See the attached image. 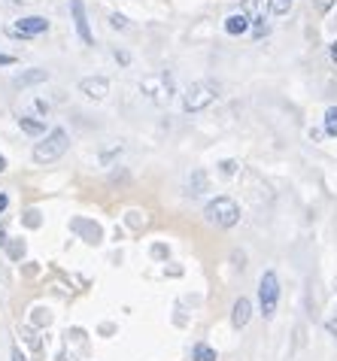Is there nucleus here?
<instances>
[{
    "label": "nucleus",
    "mask_w": 337,
    "mask_h": 361,
    "mask_svg": "<svg viewBox=\"0 0 337 361\" xmlns=\"http://www.w3.org/2000/svg\"><path fill=\"white\" fill-rule=\"evenodd\" d=\"M67 146H71V137H67V131H64V128H55V131H49V137L43 140V143L34 146V161L37 164H52V161H58V158L67 152Z\"/></svg>",
    "instance_id": "f257e3e1"
},
{
    "label": "nucleus",
    "mask_w": 337,
    "mask_h": 361,
    "mask_svg": "<svg viewBox=\"0 0 337 361\" xmlns=\"http://www.w3.org/2000/svg\"><path fill=\"white\" fill-rule=\"evenodd\" d=\"M204 216L210 219V222L222 225V228H231V225H237V219H240V209H237V204L231 197H216V200L207 204Z\"/></svg>",
    "instance_id": "f03ea898"
},
{
    "label": "nucleus",
    "mask_w": 337,
    "mask_h": 361,
    "mask_svg": "<svg viewBox=\"0 0 337 361\" xmlns=\"http://www.w3.org/2000/svg\"><path fill=\"white\" fill-rule=\"evenodd\" d=\"M213 100H216V85H213V82H195V85L185 92L183 106L188 109V113H197V109L210 106Z\"/></svg>",
    "instance_id": "7ed1b4c3"
},
{
    "label": "nucleus",
    "mask_w": 337,
    "mask_h": 361,
    "mask_svg": "<svg viewBox=\"0 0 337 361\" xmlns=\"http://www.w3.org/2000/svg\"><path fill=\"white\" fill-rule=\"evenodd\" d=\"M259 300H262V313L264 319H271L276 313V300H280V283H276V274L267 270L262 276V286H259Z\"/></svg>",
    "instance_id": "20e7f679"
},
{
    "label": "nucleus",
    "mask_w": 337,
    "mask_h": 361,
    "mask_svg": "<svg viewBox=\"0 0 337 361\" xmlns=\"http://www.w3.org/2000/svg\"><path fill=\"white\" fill-rule=\"evenodd\" d=\"M267 9H271V0H246L243 9H240V13L250 16V22L255 25V27H252V37H255V39H262V37L267 34V22H264V18H267Z\"/></svg>",
    "instance_id": "39448f33"
},
{
    "label": "nucleus",
    "mask_w": 337,
    "mask_h": 361,
    "mask_svg": "<svg viewBox=\"0 0 337 361\" xmlns=\"http://www.w3.org/2000/svg\"><path fill=\"white\" fill-rule=\"evenodd\" d=\"M49 31V22L43 16H27V18H18L16 25L6 27L9 37H22V39H31V37H39Z\"/></svg>",
    "instance_id": "423d86ee"
},
{
    "label": "nucleus",
    "mask_w": 337,
    "mask_h": 361,
    "mask_svg": "<svg viewBox=\"0 0 337 361\" xmlns=\"http://www.w3.org/2000/svg\"><path fill=\"white\" fill-rule=\"evenodd\" d=\"M143 92L152 100H158V104H167V100H171V92H173V82L167 73H155V76L143 79Z\"/></svg>",
    "instance_id": "0eeeda50"
},
{
    "label": "nucleus",
    "mask_w": 337,
    "mask_h": 361,
    "mask_svg": "<svg viewBox=\"0 0 337 361\" xmlns=\"http://www.w3.org/2000/svg\"><path fill=\"white\" fill-rule=\"evenodd\" d=\"M73 22H76V34L79 39H82L85 46H92L94 43V37H92V27H88V18H85V4L82 0H73Z\"/></svg>",
    "instance_id": "6e6552de"
},
{
    "label": "nucleus",
    "mask_w": 337,
    "mask_h": 361,
    "mask_svg": "<svg viewBox=\"0 0 337 361\" xmlns=\"http://www.w3.org/2000/svg\"><path fill=\"white\" fill-rule=\"evenodd\" d=\"M79 88H82V94L85 97H92V100H104L106 92H110V82H106L104 76H88L79 82Z\"/></svg>",
    "instance_id": "1a4fd4ad"
},
{
    "label": "nucleus",
    "mask_w": 337,
    "mask_h": 361,
    "mask_svg": "<svg viewBox=\"0 0 337 361\" xmlns=\"http://www.w3.org/2000/svg\"><path fill=\"white\" fill-rule=\"evenodd\" d=\"M225 31L231 34V37L246 34V31H250V16H246V13H234V16H228V18H225Z\"/></svg>",
    "instance_id": "9d476101"
},
{
    "label": "nucleus",
    "mask_w": 337,
    "mask_h": 361,
    "mask_svg": "<svg viewBox=\"0 0 337 361\" xmlns=\"http://www.w3.org/2000/svg\"><path fill=\"white\" fill-rule=\"evenodd\" d=\"M250 313H252L250 300H246V298H240V300H237V304H234V316H231L234 328H243L246 322H250Z\"/></svg>",
    "instance_id": "9b49d317"
},
{
    "label": "nucleus",
    "mask_w": 337,
    "mask_h": 361,
    "mask_svg": "<svg viewBox=\"0 0 337 361\" xmlns=\"http://www.w3.org/2000/svg\"><path fill=\"white\" fill-rule=\"evenodd\" d=\"M73 231L85 234V237H88V243H97V240H101V228L92 225V222H82V219H76V222H73Z\"/></svg>",
    "instance_id": "f8f14e48"
},
{
    "label": "nucleus",
    "mask_w": 337,
    "mask_h": 361,
    "mask_svg": "<svg viewBox=\"0 0 337 361\" xmlns=\"http://www.w3.org/2000/svg\"><path fill=\"white\" fill-rule=\"evenodd\" d=\"M18 125H22V131H25V134H31V137H37V134H43V131H46V125H43V122H37V118H31V116H22V118H18Z\"/></svg>",
    "instance_id": "ddd939ff"
},
{
    "label": "nucleus",
    "mask_w": 337,
    "mask_h": 361,
    "mask_svg": "<svg viewBox=\"0 0 337 361\" xmlns=\"http://www.w3.org/2000/svg\"><path fill=\"white\" fill-rule=\"evenodd\" d=\"M192 355H195V361H216V353L207 343H197Z\"/></svg>",
    "instance_id": "4468645a"
},
{
    "label": "nucleus",
    "mask_w": 337,
    "mask_h": 361,
    "mask_svg": "<svg viewBox=\"0 0 337 361\" xmlns=\"http://www.w3.org/2000/svg\"><path fill=\"white\" fill-rule=\"evenodd\" d=\"M325 134L337 137V106H331L329 113H325Z\"/></svg>",
    "instance_id": "2eb2a0df"
},
{
    "label": "nucleus",
    "mask_w": 337,
    "mask_h": 361,
    "mask_svg": "<svg viewBox=\"0 0 337 361\" xmlns=\"http://www.w3.org/2000/svg\"><path fill=\"white\" fill-rule=\"evenodd\" d=\"M22 255H25V240H9V258L18 262Z\"/></svg>",
    "instance_id": "dca6fc26"
},
{
    "label": "nucleus",
    "mask_w": 337,
    "mask_h": 361,
    "mask_svg": "<svg viewBox=\"0 0 337 361\" xmlns=\"http://www.w3.org/2000/svg\"><path fill=\"white\" fill-rule=\"evenodd\" d=\"M39 79H46V73H43V70H37V73H27V76H22V79H18V82H39Z\"/></svg>",
    "instance_id": "f3484780"
},
{
    "label": "nucleus",
    "mask_w": 337,
    "mask_h": 361,
    "mask_svg": "<svg viewBox=\"0 0 337 361\" xmlns=\"http://www.w3.org/2000/svg\"><path fill=\"white\" fill-rule=\"evenodd\" d=\"M110 25H113V27H118V31H122V27H125L128 22H125V16H118V13H113V16H110Z\"/></svg>",
    "instance_id": "a211bd4d"
},
{
    "label": "nucleus",
    "mask_w": 337,
    "mask_h": 361,
    "mask_svg": "<svg viewBox=\"0 0 337 361\" xmlns=\"http://www.w3.org/2000/svg\"><path fill=\"white\" fill-rule=\"evenodd\" d=\"M331 6H334V0H316V9H319V13H329Z\"/></svg>",
    "instance_id": "6ab92c4d"
},
{
    "label": "nucleus",
    "mask_w": 337,
    "mask_h": 361,
    "mask_svg": "<svg viewBox=\"0 0 337 361\" xmlns=\"http://www.w3.org/2000/svg\"><path fill=\"white\" fill-rule=\"evenodd\" d=\"M234 170H237V161H222V173H225V176H231Z\"/></svg>",
    "instance_id": "aec40b11"
},
{
    "label": "nucleus",
    "mask_w": 337,
    "mask_h": 361,
    "mask_svg": "<svg viewBox=\"0 0 337 361\" xmlns=\"http://www.w3.org/2000/svg\"><path fill=\"white\" fill-rule=\"evenodd\" d=\"M25 225L37 228V225H39V213H27V216H25Z\"/></svg>",
    "instance_id": "412c9836"
},
{
    "label": "nucleus",
    "mask_w": 337,
    "mask_h": 361,
    "mask_svg": "<svg viewBox=\"0 0 337 361\" xmlns=\"http://www.w3.org/2000/svg\"><path fill=\"white\" fill-rule=\"evenodd\" d=\"M9 64H16V58H13V55H4V52H0V67H9Z\"/></svg>",
    "instance_id": "4be33fe9"
},
{
    "label": "nucleus",
    "mask_w": 337,
    "mask_h": 361,
    "mask_svg": "<svg viewBox=\"0 0 337 361\" xmlns=\"http://www.w3.org/2000/svg\"><path fill=\"white\" fill-rule=\"evenodd\" d=\"M6 207H9V197H6L4 192H0V213H4V209H6Z\"/></svg>",
    "instance_id": "5701e85b"
},
{
    "label": "nucleus",
    "mask_w": 337,
    "mask_h": 361,
    "mask_svg": "<svg viewBox=\"0 0 337 361\" xmlns=\"http://www.w3.org/2000/svg\"><path fill=\"white\" fill-rule=\"evenodd\" d=\"M329 331H331V334L337 337V316H334V319H329Z\"/></svg>",
    "instance_id": "b1692460"
},
{
    "label": "nucleus",
    "mask_w": 337,
    "mask_h": 361,
    "mask_svg": "<svg viewBox=\"0 0 337 361\" xmlns=\"http://www.w3.org/2000/svg\"><path fill=\"white\" fill-rule=\"evenodd\" d=\"M13 361H25V355H22V349H18V346L13 349Z\"/></svg>",
    "instance_id": "393cba45"
},
{
    "label": "nucleus",
    "mask_w": 337,
    "mask_h": 361,
    "mask_svg": "<svg viewBox=\"0 0 337 361\" xmlns=\"http://www.w3.org/2000/svg\"><path fill=\"white\" fill-rule=\"evenodd\" d=\"M331 58H334V64H337V39H334V46H331Z\"/></svg>",
    "instance_id": "a878e982"
},
{
    "label": "nucleus",
    "mask_w": 337,
    "mask_h": 361,
    "mask_svg": "<svg viewBox=\"0 0 337 361\" xmlns=\"http://www.w3.org/2000/svg\"><path fill=\"white\" fill-rule=\"evenodd\" d=\"M4 240H6V234H4V228H0V246H4Z\"/></svg>",
    "instance_id": "bb28decb"
},
{
    "label": "nucleus",
    "mask_w": 337,
    "mask_h": 361,
    "mask_svg": "<svg viewBox=\"0 0 337 361\" xmlns=\"http://www.w3.org/2000/svg\"><path fill=\"white\" fill-rule=\"evenodd\" d=\"M4 167H6V161H4V158H0V173H4Z\"/></svg>",
    "instance_id": "cd10ccee"
},
{
    "label": "nucleus",
    "mask_w": 337,
    "mask_h": 361,
    "mask_svg": "<svg viewBox=\"0 0 337 361\" xmlns=\"http://www.w3.org/2000/svg\"><path fill=\"white\" fill-rule=\"evenodd\" d=\"M13 4H27V0H13Z\"/></svg>",
    "instance_id": "c85d7f7f"
}]
</instances>
